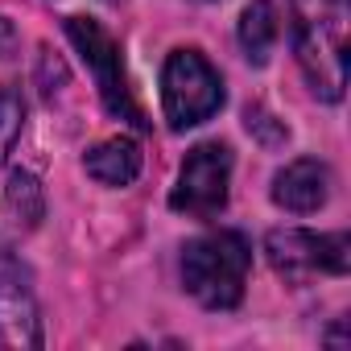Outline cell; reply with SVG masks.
<instances>
[{
  "label": "cell",
  "instance_id": "1",
  "mask_svg": "<svg viewBox=\"0 0 351 351\" xmlns=\"http://www.w3.org/2000/svg\"><path fill=\"white\" fill-rule=\"evenodd\" d=\"M293 50L318 99L335 104L347 87V0H289Z\"/></svg>",
  "mask_w": 351,
  "mask_h": 351
},
{
  "label": "cell",
  "instance_id": "2",
  "mask_svg": "<svg viewBox=\"0 0 351 351\" xmlns=\"http://www.w3.org/2000/svg\"><path fill=\"white\" fill-rule=\"evenodd\" d=\"M252 244L240 232H211L182 248V285L207 310H232L244 298Z\"/></svg>",
  "mask_w": 351,
  "mask_h": 351
},
{
  "label": "cell",
  "instance_id": "3",
  "mask_svg": "<svg viewBox=\"0 0 351 351\" xmlns=\"http://www.w3.org/2000/svg\"><path fill=\"white\" fill-rule=\"evenodd\" d=\"M161 108L169 128H195L223 108V83L199 50H173L161 71Z\"/></svg>",
  "mask_w": 351,
  "mask_h": 351
},
{
  "label": "cell",
  "instance_id": "4",
  "mask_svg": "<svg viewBox=\"0 0 351 351\" xmlns=\"http://www.w3.org/2000/svg\"><path fill=\"white\" fill-rule=\"evenodd\" d=\"M265 256L277 269V277L302 285L318 273L343 277L351 265V240L343 232L318 236V232H302V228H277L265 240Z\"/></svg>",
  "mask_w": 351,
  "mask_h": 351
},
{
  "label": "cell",
  "instance_id": "5",
  "mask_svg": "<svg viewBox=\"0 0 351 351\" xmlns=\"http://www.w3.org/2000/svg\"><path fill=\"white\" fill-rule=\"evenodd\" d=\"M66 38L75 42V50H79L83 62L91 66L104 108H108L112 116H120V120H132L136 128H149V120H145L141 108L132 104V91H128V79H124V62H120L116 38H112L99 21H87V17H66Z\"/></svg>",
  "mask_w": 351,
  "mask_h": 351
},
{
  "label": "cell",
  "instance_id": "6",
  "mask_svg": "<svg viewBox=\"0 0 351 351\" xmlns=\"http://www.w3.org/2000/svg\"><path fill=\"white\" fill-rule=\"evenodd\" d=\"M228 182H232V149L219 141L195 145L182 161L169 207L182 211V215H195V219H211L228 203Z\"/></svg>",
  "mask_w": 351,
  "mask_h": 351
},
{
  "label": "cell",
  "instance_id": "7",
  "mask_svg": "<svg viewBox=\"0 0 351 351\" xmlns=\"http://www.w3.org/2000/svg\"><path fill=\"white\" fill-rule=\"evenodd\" d=\"M0 347H42L34 277L9 248H0Z\"/></svg>",
  "mask_w": 351,
  "mask_h": 351
},
{
  "label": "cell",
  "instance_id": "8",
  "mask_svg": "<svg viewBox=\"0 0 351 351\" xmlns=\"http://www.w3.org/2000/svg\"><path fill=\"white\" fill-rule=\"evenodd\" d=\"M330 195V169L314 157H298L289 161L277 178H273V203L293 211V215H310L326 203Z\"/></svg>",
  "mask_w": 351,
  "mask_h": 351
},
{
  "label": "cell",
  "instance_id": "9",
  "mask_svg": "<svg viewBox=\"0 0 351 351\" xmlns=\"http://www.w3.org/2000/svg\"><path fill=\"white\" fill-rule=\"evenodd\" d=\"M141 145L128 141V136H112V141H99L83 153V169L91 173L95 182L104 186H128L136 182V173H141Z\"/></svg>",
  "mask_w": 351,
  "mask_h": 351
},
{
  "label": "cell",
  "instance_id": "10",
  "mask_svg": "<svg viewBox=\"0 0 351 351\" xmlns=\"http://www.w3.org/2000/svg\"><path fill=\"white\" fill-rule=\"evenodd\" d=\"M277 34H281V25H277L273 0H252V5L244 9V17H240V46H244V58L256 62V66H265L269 54H273V46H277Z\"/></svg>",
  "mask_w": 351,
  "mask_h": 351
},
{
  "label": "cell",
  "instance_id": "11",
  "mask_svg": "<svg viewBox=\"0 0 351 351\" xmlns=\"http://www.w3.org/2000/svg\"><path fill=\"white\" fill-rule=\"evenodd\" d=\"M5 215H9V223L21 228V232H29V228L42 223V215H46V199H42V186H38L34 173L17 169L13 178H9V191H5Z\"/></svg>",
  "mask_w": 351,
  "mask_h": 351
},
{
  "label": "cell",
  "instance_id": "12",
  "mask_svg": "<svg viewBox=\"0 0 351 351\" xmlns=\"http://www.w3.org/2000/svg\"><path fill=\"white\" fill-rule=\"evenodd\" d=\"M21 124H25V99L17 87H0V165L13 153L17 136H21Z\"/></svg>",
  "mask_w": 351,
  "mask_h": 351
},
{
  "label": "cell",
  "instance_id": "13",
  "mask_svg": "<svg viewBox=\"0 0 351 351\" xmlns=\"http://www.w3.org/2000/svg\"><path fill=\"white\" fill-rule=\"evenodd\" d=\"M13 42H17V34H13V25H9V17H0V58H5V54L13 50Z\"/></svg>",
  "mask_w": 351,
  "mask_h": 351
}]
</instances>
